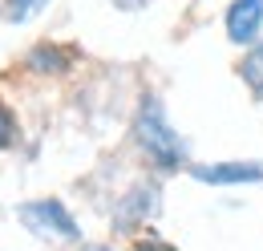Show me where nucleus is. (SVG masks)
Masks as SVG:
<instances>
[{"instance_id":"obj_1","label":"nucleus","mask_w":263,"mask_h":251,"mask_svg":"<svg viewBox=\"0 0 263 251\" xmlns=\"http://www.w3.org/2000/svg\"><path fill=\"white\" fill-rule=\"evenodd\" d=\"M134 142L158 170H182L186 166V146H182L178 130L170 126L166 105L158 97H142V105L134 114Z\"/></svg>"},{"instance_id":"obj_2","label":"nucleus","mask_w":263,"mask_h":251,"mask_svg":"<svg viewBox=\"0 0 263 251\" xmlns=\"http://www.w3.org/2000/svg\"><path fill=\"white\" fill-rule=\"evenodd\" d=\"M21 227L41 243H81V227L61 199H33L16 207Z\"/></svg>"},{"instance_id":"obj_3","label":"nucleus","mask_w":263,"mask_h":251,"mask_svg":"<svg viewBox=\"0 0 263 251\" xmlns=\"http://www.w3.org/2000/svg\"><path fill=\"white\" fill-rule=\"evenodd\" d=\"M195 183H211V187H247V183H263V166L259 162H211V166H191Z\"/></svg>"},{"instance_id":"obj_4","label":"nucleus","mask_w":263,"mask_h":251,"mask_svg":"<svg viewBox=\"0 0 263 251\" xmlns=\"http://www.w3.org/2000/svg\"><path fill=\"white\" fill-rule=\"evenodd\" d=\"M259 32H263V0H231L227 8L231 45H259Z\"/></svg>"},{"instance_id":"obj_5","label":"nucleus","mask_w":263,"mask_h":251,"mask_svg":"<svg viewBox=\"0 0 263 251\" xmlns=\"http://www.w3.org/2000/svg\"><path fill=\"white\" fill-rule=\"evenodd\" d=\"M154 215H158V190L154 187H134L130 194H122V207H118L122 231H134V227H142Z\"/></svg>"},{"instance_id":"obj_6","label":"nucleus","mask_w":263,"mask_h":251,"mask_svg":"<svg viewBox=\"0 0 263 251\" xmlns=\"http://www.w3.org/2000/svg\"><path fill=\"white\" fill-rule=\"evenodd\" d=\"M239 77H243V85L251 89V97L263 101V41H259V45H251V49L243 53V61H239Z\"/></svg>"},{"instance_id":"obj_7","label":"nucleus","mask_w":263,"mask_h":251,"mask_svg":"<svg viewBox=\"0 0 263 251\" xmlns=\"http://www.w3.org/2000/svg\"><path fill=\"white\" fill-rule=\"evenodd\" d=\"M49 8V0H4V21L8 25H25V21H33V16H41Z\"/></svg>"},{"instance_id":"obj_8","label":"nucleus","mask_w":263,"mask_h":251,"mask_svg":"<svg viewBox=\"0 0 263 251\" xmlns=\"http://www.w3.org/2000/svg\"><path fill=\"white\" fill-rule=\"evenodd\" d=\"M12 138H16V118L0 105V150H4V146H12Z\"/></svg>"},{"instance_id":"obj_9","label":"nucleus","mask_w":263,"mask_h":251,"mask_svg":"<svg viewBox=\"0 0 263 251\" xmlns=\"http://www.w3.org/2000/svg\"><path fill=\"white\" fill-rule=\"evenodd\" d=\"M138 251H178V247H170L166 239H158V235H150V239H138Z\"/></svg>"},{"instance_id":"obj_10","label":"nucleus","mask_w":263,"mask_h":251,"mask_svg":"<svg viewBox=\"0 0 263 251\" xmlns=\"http://www.w3.org/2000/svg\"><path fill=\"white\" fill-rule=\"evenodd\" d=\"M114 4H118V8H126V12H134V8H146L150 0H114Z\"/></svg>"},{"instance_id":"obj_11","label":"nucleus","mask_w":263,"mask_h":251,"mask_svg":"<svg viewBox=\"0 0 263 251\" xmlns=\"http://www.w3.org/2000/svg\"><path fill=\"white\" fill-rule=\"evenodd\" d=\"M77 251H114V247H105V243H85V247H77Z\"/></svg>"}]
</instances>
